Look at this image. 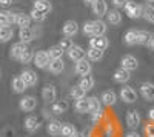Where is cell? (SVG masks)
I'll list each match as a JSON object with an SVG mask.
<instances>
[{
	"label": "cell",
	"instance_id": "7c38bea8",
	"mask_svg": "<svg viewBox=\"0 0 154 137\" xmlns=\"http://www.w3.org/2000/svg\"><path fill=\"white\" fill-rule=\"evenodd\" d=\"M23 126H25V129H26L28 132H35L38 128H40V120H38L35 116H28L26 119H25V122H23Z\"/></svg>",
	"mask_w": 154,
	"mask_h": 137
},
{
	"label": "cell",
	"instance_id": "f546056e",
	"mask_svg": "<svg viewBox=\"0 0 154 137\" xmlns=\"http://www.w3.org/2000/svg\"><path fill=\"white\" fill-rule=\"evenodd\" d=\"M34 8L38 9V11H43L45 14H48V12H51V9H53V5L49 3V0H35Z\"/></svg>",
	"mask_w": 154,
	"mask_h": 137
},
{
	"label": "cell",
	"instance_id": "ffe728a7",
	"mask_svg": "<svg viewBox=\"0 0 154 137\" xmlns=\"http://www.w3.org/2000/svg\"><path fill=\"white\" fill-rule=\"evenodd\" d=\"M106 31H108L106 22H103L102 19L94 20V32H93V37H102V35L106 34Z\"/></svg>",
	"mask_w": 154,
	"mask_h": 137
},
{
	"label": "cell",
	"instance_id": "836d02e7",
	"mask_svg": "<svg viewBox=\"0 0 154 137\" xmlns=\"http://www.w3.org/2000/svg\"><path fill=\"white\" fill-rule=\"evenodd\" d=\"M75 111L80 114H85V113H89V102L88 99H82V100H77L75 105H74Z\"/></svg>",
	"mask_w": 154,
	"mask_h": 137
},
{
	"label": "cell",
	"instance_id": "c3c4849f",
	"mask_svg": "<svg viewBox=\"0 0 154 137\" xmlns=\"http://www.w3.org/2000/svg\"><path fill=\"white\" fill-rule=\"evenodd\" d=\"M148 46L154 51V34H151V39H149V42H148Z\"/></svg>",
	"mask_w": 154,
	"mask_h": 137
},
{
	"label": "cell",
	"instance_id": "52a82bcc",
	"mask_svg": "<svg viewBox=\"0 0 154 137\" xmlns=\"http://www.w3.org/2000/svg\"><path fill=\"white\" fill-rule=\"evenodd\" d=\"M63 35L65 37H74L77 32H79V25H77L75 20H66L62 26Z\"/></svg>",
	"mask_w": 154,
	"mask_h": 137
},
{
	"label": "cell",
	"instance_id": "681fc988",
	"mask_svg": "<svg viewBox=\"0 0 154 137\" xmlns=\"http://www.w3.org/2000/svg\"><path fill=\"white\" fill-rule=\"evenodd\" d=\"M125 137H140V135H139L137 132H134V131H131V132H128V134H126Z\"/></svg>",
	"mask_w": 154,
	"mask_h": 137
},
{
	"label": "cell",
	"instance_id": "f907efd6",
	"mask_svg": "<svg viewBox=\"0 0 154 137\" xmlns=\"http://www.w3.org/2000/svg\"><path fill=\"white\" fill-rule=\"evenodd\" d=\"M71 137H85V135H83L82 132H79V131H77V129H75V132H74V134H72Z\"/></svg>",
	"mask_w": 154,
	"mask_h": 137
},
{
	"label": "cell",
	"instance_id": "603a6c76",
	"mask_svg": "<svg viewBox=\"0 0 154 137\" xmlns=\"http://www.w3.org/2000/svg\"><path fill=\"white\" fill-rule=\"evenodd\" d=\"M34 31L28 26V28H20V31H19V39H20V42L22 43H29V42H32L34 40Z\"/></svg>",
	"mask_w": 154,
	"mask_h": 137
},
{
	"label": "cell",
	"instance_id": "4316f807",
	"mask_svg": "<svg viewBox=\"0 0 154 137\" xmlns=\"http://www.w3.org/2000/svg\"><path fill=\"white\" fill-rule=\"evenodd\" d=\"M137 37H139V31L136 29H128L125 37H123V42L128 45V46H133L137 43Z\"/></svg>",
	"mask_w": 154,
	"mask_h": 137
},
{
	"label": "cell",
	"instance_id": "d590c367",
	"mask_svg": "<svg viewBox=\"0 0 154 137\" xmlns=\"http://www.w3.org/2000/svg\"><path fill=\"white\" fill-rule=\"evenodd\" d=\"M63 49L59 46V45H56V46H53V48H49V51H48V54H49V57H51V60H56V59H62L63 57Z\"/></svg>",
	"mask_w": 154,
	"mask_h": 137
},
{
	"label": "cell",
	"instance_id": "5bb4252c",
	"mask_svg": "<svg viewBox=\"0 0 154 137\" xmlns=\"http://www.w3.org/2000/svg\"><path fill=\"white\" fill-rule=\"evenodd\" d=\"M140 122H142V119H140V114L136 109H131L126 113V125L130 128H137L140 125Z\"/></svg>",
	"mask_w": 154,
	"mask_h": 137
},
{
	"label": "cell",
	"instance_id": "d4e9b609",
	"mask_svg": "<svg viewBox=\"0 0 154 137\" xmlns=\"http://www.w3.org/2000/svg\"><path fill=\"white\" fill-rule=\"evenodd\" d=\"M122 22V14L117 9H109L106 14V23L109 25H120Z\"/></svg>",
	"mask_w": 154,
	"mask_h": 137
},
{
	"label": "cell",
	"instance_id": "8fae6325",
	"mask_svg": "<svg viewBox=\"0 0 154 137\" xmlns=\"http://www.w3.org/2000/svg\"><path fill=\"white\" fill-rule=\"evenodd\" d=\"M112 79L114 82H117V83H126L128 80L131 79V71H128L125 68H119V69H116L114 74H112Z\"/></svg>",
	"mask_w": 154,
	"mask_h": 137
},
{
	"label": "cell",
	"instance_id": "6da1fadb",
	"mask_svg": "<svg viewBox=\"0 0 154 137\" xmlns=\"http://www.w3.org/2000/svg\"><path fill=\"white\" fill-rule=\"evenodd\" d=\"M51 63V57L48 54V51H37L35 56H34V65L40 69H45L48 68Z\"/></svg>",
	"mask_w": 154,
	"mask_h": 137
},
{
	"label": "cell",
	"instance_id": "484cf974",
	"mask_svg": "<svg viewBox=\"0 0 154 137\" xmlns=\"http://www.w3.org/2000/svg\"><path fill=\"white\" fill-rule=\"evenodd\" d=\"M88 102H89V114H96L102 111V106H100L102 100H99V97L91 96V97H88Z\"/></svg>",
	"mask_w": 154,
	"mask_h": 137
},
{
	"label": "cell",
	"instance_id": "74e56055",
	"mask_svg": "<svg viewBox=\"0 0 154 137\" xmlns=\"http://www.w3.org/2000/svg\"><path fill=\"white\" fill-rule=\"evenodd\" d=\"M143 17H145V20L154 23V6L152 5H145L143 6Z\"/></svg>",
	"mask_w": 154,
	"mask_h": 137
},
{
	"label": "cell",
	"instance_id": "7a4b0ae2",
	"mask_svg": "<svg viewBox=\"0 0 154 137\" xmlns=\"http://www.w3.org/2000/svg\"><path fill=\"white\" fill-rule=\"evenodd\" d=\"M125 12L130 19H139V17H143V6L142 5H137L134 2H130L125 6Z\"/></svg>",
	"mask_w": 154,
	"mask_h": 137
},
{
	"label": "cell",
	"instance_id": "816d5d0a",
	"mask_svg": "<svg viewBox=\"0 0 154 137\" xmlns=\"http://www.w3.org/2000/svg\"><path fill=\"white\" fill-rule=\"evenodd\" d=\"M85 2H86V3H91V5H93L94 2H97V0H85Z\"/></svg>",
	"mask_w": 154,
	"mask_h": 137
},
{
	"label": "cell",
	"instance_id": "277c9868",
	"mask_svg": "<svg viewBox=\"0 0 154 137\" xmlns=\"http://www.w3.org/2000/svg\"><path fill=\"white\" fill-rule=\"evenodd\" d=\"M42 97L46 103H54L57 99V90L54 85H45L42 90Z\"/></svg>",
	"mask_w": 154,
	"mask_h": 137
},
{
	"label": "cell",
	"instance_id": "b9f144b4",
	"mask_svg": "<svg viewBox=\"0 0 154 137\" xmlns=\"http://www.w3.org/2000/svg\"><path fill=\"white\" fill-rule=\"evenodd\" d=\"M59 46L63 49V51H69V49L72 48V42H71V39H69V37H65V39H62L60 40V43H59Z\"/></svg>",
	"mask_w": 154,
	"mask_h": 137
},
{
	"label": "cell",
	"instance_id": "d6986e66",
	"mask_svg": "<svg viewBox=\"0 0 154 137\" xmlns=\"http://www.w3.org/2000/svg\"><path fill=\"white\" fill-rule=\"evenodd\" d=\"M11 88H12V91H14V93H19L20 94V93H25V90H28V85H26V82L22 79V76H17V77L12 79Z\"/></svg>",
	"mask_w": 154,
	"mask_h": 137
},
{
	"label": "cell",
	"instance_id": "83f0119b",
	"mask_svg": "<svg viewBox=\"0 0 154 137\" xmlns=\"http://www.w3.org/2000/svg\"><path fill=\"white\" fill-rule=\"evenodd\" d=\"M94 85H96V80H94L93 76H85L79 82V86H80V88H83L85 91H91L94 88Z\"/></svg>",
	"mask_w": 154,
	"mask_h": 137
},
{
	"label": "cell",
	"instance_id": "cb8c5ba5",
	"mask_svg": "<svg viewBox=\"0 0 154 137\" xmlns=\"http://www.w3.org/2000/svg\"><path fill=\"white\" fill-rule=\"evenodd\" d=\"M62 128H63V123L59 122V120H51L46 125V131L51 135H60L62 134Z\"/></svg>",
	"mask_w": 154,
	"mask_h": 137
},
{
	"label": "cell",
	"instance_id": "1f68e13d",
	"mask_svg": "<svg viewBox=\"0 0 154 137\" xmlns=\"http://www.w3.org/2000/svg\"><path fill=\"white\" fill-rule=\"evenodd\" d=\"M31 16L29 14H23V12H20V14H17V22L16 25L20 28H28L29 26V23H31Z\"/></svg>",
	"mask_w": 154,
	"mask_h": 137
},
{
	"label": "cell",
	"instance_id": "7bdbcfd3",
	"mask_svg": "<svg viewBox=\"0 0 154 137\" xmlns=\"http://www.w3.org/2000/svg\"><path fill=\"white\" fill-rule=\"evenodd\" d=\"M83 32L93 37V32H94V20H89V22H85L83 23Z\"/></svg>",
	"mask_w": 154,
	"mask_h": 137
},
{
	"label": "cell",
	"instance_id": "e575fe53",
	"mask_svg": "<svg viewBox=\"0 0 154 137\" xmlns=\"http://www.w3.org/2000/svg\"><path fill=\"white\" fill-rule=\"evenodd\" d=\"M69 94H71V97L74 99V100H82V99H85V96H86V91L77 85V86H72V88H71Z\"/></svg>",
	"mask_w": 154,
	"mask_h": 137
},
{
	"label": "cell",
	"instance_id": "f6af8a7d",
	"mask_svg": "<svg viewBox=\"0 0 154 137\" xmlns=\"http://www.w3.org/2000/svg\"><path fill=\"white\" fill-rule=\"evenodd\" d=\"M131 0H112V5L116 6V8H123L125 9V6L130 3Z\"/></svg>",
	"mask_w": 154,
	"mask_h": 137
},
{
	"label": "cell",
	"instance_id": "8992f818",
	"mask_svg": "<svg viewBox=\"0 0 154 137\" xmlns=\"http://www.w3.org/2000/svg\"><path fill=\"white\" fill-rule=\"evenodd\" d=\"M120 99L125 103H134L137 100V93L131 86H123L120 90Z\"/></svg>",
	"mask_w": 154,
	"mask_h": 137
},
{
	"label": "cell",
	"instance_id": "8d00e7d4",
	"mask_svg": "<svg viewBox=\"0 0 154 137\" xmlns=\"http://www.w3.org/2000/svg\"><path fill=\"white\" fill-rule=\"evenodd\" d=\"M149 39H151V34L148 31L140 29L139 31V37H137V45H148Z\"/></svg>",
	"mask_w": 154,
	"mask_h": 137
},
{
	"label": "cell",
	"instance_id": "4fadbf2b",
	"mask_svg": "<svg viewBox=\"0 0 154 137\" xmlns=\"http://www.w3.org/2000/svg\"><path fill=\"white\" fill-rule=\"evenodd\" d=\"M120 63H122V68H125V69H128V71H134V69H137V66H139L137 59H136L134 56H131V54L123 56L122 60H120Z\"/></svg>",
	"mask_w": 154,
	"mask_h": 137
},
{
	"label": "cell",
	"instance_id": "f1b7e54d",
	"mask_svg": "<svg viewBox=\"0 0 154 137\" xmlns=\"http://www.w3.org/2000/svg\"><path fill=\"white\" fill-rule=\"evenodd\" d=\"M63 68H65V63H63L62 59H56V60H51V63L48 66V69L53 72V74H59L63 71Z\"/></svg>",
	"mask_w": 154,
	"mask_h": 137
},
{
	"label": "cell",
	"instance_id": "f35d334b",
	"mask_svg": "<svg viewBox=\"0 0 154 137\" xmlns=\"http://www.w3.org/2000/svg\"><path fill=\"white\" fill-rule=\"evenodd\" d=\"M29 16H31V19L34 20V22H43L45 19H46V14L43 11H38V9H35V8H32V11L29 12Z\"/></svg>",
	"mask_w": 154,
	"mask_h": 137
},
{
	"label": "cell",
	"instance_id": "ab89813d",
	"mask_svg": "<svg viewBox=\"0 0 154 137\" xmlns=\"http://www.w3.org/2000/svg\"><path fill=\"white\" fill-rule=\"evenodd\" d=\"M34 56H35V54L31 51V49H26V51L22 54V57L19 59V62H20V63H25V65H26V63H29V62L34 60Z\"/></svg>",
	"mask_w": 154,
	"mask_h": 137
},
{
	"label": "cell",
	"instance_id": "9c48e42d",
	"mask_svg": "<svg viewBox=\"0 0 154 137\" xmlns=\"http://www.w3.org/2000/svg\"><path fill=\"white\" fill-rule=\"evenodd\" d=\"M16 22H17V14H14V12L6 9L0 12V26H11Z\"/></svg>",
	"mask_w": 154,
	"mask_h": 137
},
{
	"label": "cell",
	"instance_id": "2e32d148",
	"mask_svg": "<svg viewBox=\"0 0 154 137\" xmlns=\"http://www.w3.org/2000/svg\"><path fill=\"white\" fill-rule=\"evenodd\" d=\"M28 49V46H26V43H22V42H19V43H14L11 46V49H9V56L12 57V59H20L22 57V54L25 53Z\"/></svg>",
	"mask_w": 154,
	"mask_h": 137
},
{
	"label": "cell",
	"instance_id": "d6a6232c",
	"mask_svg": "<svg viewBox=\"0 0 154 137\" xmlns=\"http://www.w3.org/2000/svg\"><path fill=\"white\" fill-rule=\"evenodd\" d=\"M86 56H88V60L99 62V60H102V57H103V51L96 49V48H89L88 51H86Z\"/></svg>",
	"mask_w": 154,
	"mask_h": 137
},
{
	"label": "cell",
	"instance_id": "e0dca14e",
	"mask_svg": "<svg viewBox=\"0 0 154 137\" xmlns=\"http://www.w3.org/2000/svg\"><path fill=\"white\" fill-rule=\"evenodd\" d=\"M140 93H142L145 100H148V102L154 100V83H149V82L142 83V86H140Z\"/></svg>",
	"mask_w": 154,
	"mask_h": 137
},
{
	"label": "cell",
	"instance_id": "7dc6e473",
	"mask_svg": "<svg viewBox=\"0 0 154 137\" xmlns=\"http://www.w3.org/2000/svg\"><path fill=\"white\" fill-rule=\"evenodd\" d=\"M11 3H12V0H0V5H2L3 8H8Z\"/></svg>",
	"mask_w": 154,
	"mask_h": 137
},
{
	"label": "cell",
	"instance_id": "bcb514c9",
	"mask_svg": "<svg viewBox=\"0 0 154 137\" xmlns=\"http://www.w3.org/2000/svg\"><path fill=\"white\" fill-rule=\"evenodd\" d=\"M148 119H149V122L154 123V106L149 108V111H148Z\"/></svg>",
	"mask_w": 154,
	"mask_h": 137
},
{
	"label": "cell",
	"instance_id": "4dcf8cb0",
	"mask_svg": "<svg viewBox=\"0 0 154 137\" xmlns=\"http://www.w3.org/2000/svg\"><path fill=\"white\" fill-rule=\"evenodd\" d=\"M12 35H14V29H12L11 26H2L0 28V40H2L3 43L11 40Z\"/></svg>",
	"mask_w": 154,
	"mask_h": 137
},
{
	"label": "cell",
	"instance_id": "7402d4cb",
	"mask_svg": "<svg viewBox=\"0 0 154 137\" xmlns=\"http://www.w3.org/2000/svg\"><path fill=\"white\" fill-rule=\"evenodd\" d=\"M69 108V103L66 100H56L54 103H51V111H53L54 114H63L66 113Z\"/></svg>",
	"mask_w": 154,
	"mask_h": 137
},
{
	"label": "cell",
	"instance_id": "5b68a950",
	"mask_svg": "<svg viewBox=\"0 0 154 137\" xmlns=\"http://www.w3.org/2000/svg\"><path fill=\"white\" fill-rule=\"evenodd\" d=\"M91 60H86V59H83V60H80V62H77L75 63V68H74V72L77 74V76H82V77H85V76H89V72H91V63H89Z\"/></svg>",
	"mask_w": 154,
	"mask_h": 137
},
{
	"label": "cell",
	"instance_id": "30bf717a",
	"mask_svg": "<svg viewBox=\"0 0 154 137\" xmlns=\"http://www.w3.org/2000/svg\"><path fill=\"white\" fill-rule=\"evenodd\" d=\"M85 56H86L85 49H83L82 46H79V45H72V48L68 51V57H69L71 60H74L75 63H77V62H80V60H83Z\"/></svg>",
	"mask_w": 154,
	"mask_h": 137
},
{
	"label": "cell",
	"instance_id": "9a60e30c",
	"mask_svg": "<svg viewBox=\"0 0 154 137\" xmlns=\"http://www.w3.org/2000/svg\"><path fill=\"white\" fill-rule=\"evenodd\" d=\"M108 5H106V2L105 0H97V2H94L93 3V12L100 19V17H103V16H106L108 14Z\"/></svg>",
	"mask_w": 154,
	"mask_h": 137
},
{
	"label": "cell",
	"instance_id": "ba28073f",
	"mask_svg": "<svg viewBox=\"0 0 154 137\" xmlns=\"http://www.w3.org/2000/svg\"><path fill=\"white\" fill-rule=\"evenodd\" d=\"M109 42L106 39V35H102V37H91L89 39V48H96V49H100V51H105L108 48Z\"/></svg>",
	"mask_w": 154,
	"mask_h": 137
},
{
	"label": "cell",
	"instance_id": "44dd1931",
	"mask_svg": "<svg viewBox=\"0 0 154 137\" xmlns=\"http://www.w3.org/2000/svg\"><path fill=\"white\" fill-rule=\"evenodd\" d=\"M22 79L26 82V85L28 86H35L37 85V82H38V77H37V74L34 72V71H31V69H25L22 74Z\"/></svg>",
	"mask_w": 154,
	"mask_h": 137
},
{
	"label": "cell",
	"instance_id": "ee69618b",
	"mask_svg": "<svg viewBox=\"0 0 154 137\" xmlns=\"http://www.w3.org/2000/svg\"><path fill=\"white\" fill-rule=\"evenodd\" d=\"M143 131H145V135H146V137H154V123H152V122L146 123L145 128H143Z\"/></svg>",
	"mask_w": 154,
	"mask_h": 137
},
{
	"label": "cell",
	"instance_id": "f5cc1de1",
	"mask_svg": "<svg viewBox=\"0 0 154 137\" xmlns=\"http://www.w3.org/2000/svg\"><path fill=\"white\" fill-rule=\"evenodd\" d=\"M145 2H148V3H151V2H154V0H145Z\"/></svg>",
	"mask_w": 154,
	"mask_h": 137
},
{
	"label": "cell",
	"instance_id": "ac0fdd59",
	"mask_svg": "<svg viewBox=\"0 0 154 137\" xmlns=\"http://www.w3.org/2000/svg\"><path fill=\"white\" fill-rule=\"evenodd\" d=\"M100 100H102V103L106 105V106H112V105H116V102H117V96H116V93L112 90H108V91L102 93Z\"/></svg>",
	"mask_w": 154,
	"mask_h": 137
},
{
	"label": "cell",
	"instance_id": "3957f363",
	"mask_svg": "<svg viewBox=\"0 0 154 137\" xmlns=\"http://www.w3.org/2000/svg\"><path fill=\"white\" fill-rule=\"evenodd\" d=\"M19 106H20L22 111H25V113H31V111H34L37 108V99L32 97V96H25V97L20 99Z\"/></svg>",
	"mask_w": 154,
	"mask_h": 137
},
{
	"label": "cell",
	"instance_id": "60d3db41",
	"mask_svg": "<svg viewBox=\"0 0 154 137\" xmlns=\"http://www.w3.org/2000/svg\"><path fill=\"white\" fill-rule=\"evenodd\" d=\"M75 132V128L69 123H63V128H62V135L63 137H71L72 134Z\"/></svg>",
	"mask_w": 154,
	"mask_h": 137
}]
</instances>
